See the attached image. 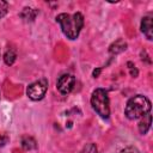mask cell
<instances>
[{"mask_svg": "<svg viewBox=\"0 0 153 153\" xmlns=\"http://www.w3.org/2000/svg\"><path fill=\"white\" fill-rule=\"evenodd\" d=\"M151 124H152V116L148 112L145 116H142V120L139 122V130H140V133L141 134H146L149 130Z\"/></svg>", "mask_w": 153, "mask_h": 153, "instance_id": "9c48e42d", "label": "cell"}, {"mask_svg": "<svg viewBox=\"0 0 153 153\" xmlns=\"http://www.w3.org/2000/svg\"><path fill=\"white\" fill-rule=\"evenodd\" d=\"M16 59H17L16 49H13V48L7 49L6 53H5V55H4V61H5V63H6L7 66H12V65L14 63Z\"/></svg>", "mask_w": 153, "mask_h": 153, "instance_id": "30bf717a", "label": "cell"}, {"mask_svg": "<svg viewBox=\"0 0 153 153\" xmlns=\"http://www.w3.org/2000/svg\"><path fill=\"white\" fill-rule=\"evenodd\" d=\"M7 11H8V4L4 0H0V19L7 14Z\"/></svg>", "mask_w": 153, "mask_h": 153, "instance_id": "7c38bea8", "label": "cell"}, {"mask_svg": "<svg viewBox=\"0 0 153 153\" xmlns=\"http://www.w3.org/2000/svg\"><path fill=\"white\" fill-rule=\"evenodd\" d=\"M91 105L93 110L104 120H108L110 116V106H109V96L106 90L96 88L91 94Z\"/></svg>", "mask_w": 153, "mask_h": 153, "instance_id": "3957f363", "label": "cell"}, {"mask_svg": "<svg viewBox=\"0 0 153 153\" xmlns=\"http://www.w3.org/2000/svg\"><path fill=\"white\" fill-rule=\"evenodd\" d=\"M80 153H97V147H96L94 143H87V145L81 149Z\"/></svg>", "mask_w": 153, "mask_h": 153, "instance_id": "4fadbf2b", "label": "cell"}, {"mask_svg": "<svg viewBox=\"0 0 153 153\" xmlns=\"http://www.w3.org/2000/svg\"><path fill=\"white\" fill-rule=\"evenodd\" d=\"M56 22L60 24L65 36L69 39H75L84 26V17L80 12L73 14L60 13L56 17Z\"/></svg>", "mask_w": 153, "mask_h": 153, "instance_id": "6da1fadb", "label": "cell"}, {"mask_svg": "<svg viewBox=\"0 0 153 153\" xmlns=\"http://www.w3.org/2000/svg\"><path fill=\"white\" fill-rule=\"evenodd\" d=\"M37 14H38V11L35 10V8H31V7H24L23 11L19 13L20 18L23 20H25V22H32V20H35V18H36Z\"/></svg>", "mask_w": 153, "mask_h": 153, "instance_id": "52a82bcc", "label": "cell"}, {"mask_svg": "<svg viewBox=\"0 0 153 153\" xmlns=\"http://www.w3.org/2000/svg\"><path fill=\"white\" fill-rule=\"evenodd\" d=\"M47 88H48V81H47V79L42 78L39 80H36V81L31 82L27 86L26 94L32 100H41L45 96Z\"/></svg>", "mask_w": 153, "mask_h": 153, "instance_id": "277c9868", "label": "cell"}, {"mask_svg": "<svg viewBox=\"0 0 153 153\" xmlns=\"http://www.w3.org/2000/svg\"><path fill=\"white\" fill-rule=\"evenodd\" d=\"M75 85V78L74 75L72 74H62L59 80H57V84H56V87L59 90L60 93L62 94H68L73 87Z\"/></svg>", "mask_w": 153, "mask_h": 153, "instance_id": "5b68a950", "label": "cell"}, {"mask_svg": "<svg viewBox=\"0 0 153 153\" xmlns=\"http://www.w3.org/2000/svg\"><path fill=\"white\" fill-rule=\"evenodd\" d=\"M127 49V43L123 41V39H117V41H115L111 45H110V48H109V51H110V54H112V55H116V54H120V53H123L124 50Z\"/></svg>", "mask_w": 153, "mask_h": 153, "instance_id": "ba28073f", "label": "cell"}, {"mask_svg": "<svg viewBox=\"0 0 153 153\" xmlns=\"http://www.w3.org/2000/svg\"><path fill=\"white\" fill-rule=\"evenodd\" d=\"M127 66H128V69H129L130 75H131L133 78H136V76H137V74H139V71H137V68L135 67V65H134L133 62H128V63H127Z\"/></svg>", "mask_w": 153, "mask_h": 153, "instance_id": "5bb4252c", "label": "cell"}, {"mask_svg": "<svg viewBox=\"0 0 153 153\" xmlns=\"http://www.w3.org/2000/svg\"><path fill=\"white\" fill-rule=\"evenodd\" d=\"M120 153H140V151L136 148V147H133V146H128L126 148H123Z\"/></svg>", "mask_w": 153, "mask_h": 153, "instance_id": "9a60e30c", "label": "cell"}, {"mask_svg": "<svg viewBox=\"0 0 153 153\" xmlns=\"http://www.w3.org/2000/svg\"><path fill=\"white\" fill-rule=\"evenodd\" d=\"M100 71H102L100 68H97V69H94V71H93V73H92V75H93L94 78H98V75H99Z\"/></svg>", "mask_w": 153, "mask_h": 153, "instance_id": "2e32d148", "label": "cell"}, {"mask_svg": "<svg viewBox=\"0 0 153 153\" xmlns=\"http://www.w3.org/2000/svg\"><path fill=\"white\" fill-rule=\"evenodd\" d=\"M151 111V100L142 94L131 97L124 108V115L129 120H137Z\"/></svg>", "mask_w": 153, "mask_h": 153, "instance_id": "7a4b0ae2", "label": "cell"}, {"mask_svg": "<svg viewBox=\"0 0 153 153\" xmlns=\"http://www.w3.org/2000/svg\"><path fill=\"white\" fill-rule=\"evenodd\" d=\"M141 31L146 36L147 39L153 38V23H152V17L151 16H145L141 20Z\"/></svg>", "mask_w": 153, "mask_h": 153, "instance_id": "8992f818", "label": "cell"}, {"mask_svg": "<svg viewBox=\"0 0 153 153\" xmlns=\"http://www.w3.org/2000/svg\"><path fill=\"white\" fill-rule=\"evenodd\" d=\"M22 146H23V148L26 149V151H31V149H35V148L37 147L36 141H35L32 137H30V136H24V137L22 139Z\"/></svg>", "mask_w": 153, "mask_h": 153, "instance_id": "8fae6325", "label": "cell"}]
</instances>
